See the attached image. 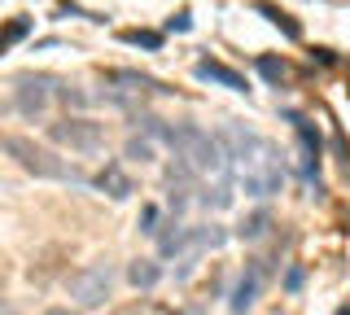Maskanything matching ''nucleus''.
Listing matches in <instances>:
<instances>
[{"label": "nucleus", "mask_w": 350, "mask_h": 315, "mask_svg": "<svg viewBox=\"0 0 350 315\" xmlns=\"http://www.w3.org/2000/svg\"><path fill=\"white\" fill-rule=\"evenodd\" d=\"M219 145H224L228 154V167H237V180L241 189H245V197H271V193H280V180H284V162L276 154V145H271L267 136H258L254 127L245 123H228L224 132H219Z\"/></svg>", "instance_id": "f257e3e1"}, {"label": "nucleus", "mask_w": 350, "mask_h": 315, "mask_svg": "<svg viewBox=\"0 0 350 315\" xmlns=\"http://www.w3.org/2000/svg\"><path fill=\"white\" fill-rule=\"evenodd\" d=\"M162 140L175 149V162H180L189 176H206V180H219V184H224V176L232 171V167H228L224 145H219V136H211L206 127L175 123V127L162 132Z\"/></svg>", "instance_id": "f03ea898"}, {"label": "nucleus", "mask_w": 350, "mask_h": 315, "mask_svg": "<svg viewBox=\"0 0 350 315\" xmlns=\"http://www.w3.org/2000/svg\"><path fill=\"white\" fill-rule=\"evenodd\" d=\"M0 149H5L9 158L18 162L27 176H36V180H57V184H88L83 180V171L75 167V162H66L57 158L49 145H36L31 136H0Z\"/></svg>", "instance_id": "7ed1b4c3"}, {"label": "nucleus", "mask_w": 350, "mask_h": 315, "mask_svg": "<svg viewBox=\"0 0 350 315\" xmlns=\"http://www.w3.org/2000/svg\"><path fill=\"white\" fill-rule=\"evenodd\" d=\"M49 140L75 149V154H101L105 149V127L92 123V118H83V114H70V118L49 123Z\"/></svg>", "instance_id": "20e7f679"}, {"label": "nucleus", "mask_w": 350, "mask_h": 315, "mask_svg": "<svg viewBox=\"0 0 350 315\" xmlns=\"http://www.w3.org/2000/svg\"><path fill=\"white\" fill-rule=\"evenodd\" d=\"M109 289H114V267L109 263H88L79 271H70V280H66V293L79 307H101L109 298Z\"/></svg>", "instance_id": "39448f33"}, {"label": "nucleus", "mask_w": 350, "mask_h": 315, "mask_svg": "<svg viewBox=\"0 0 350 315\" xmlns=\"http://www.w3.org/2000/svg\"><path fill=\"white\" fill-rule=\"evenodd\" d=\"M57 74H18V83H14V101H18V110L27 114V118H40L44 110H49V101L57 96Z\"/></svg>", "instance_id": "423d86ee"}, {"label": "nucleus", "mask_w": 350, "mask_h": 315, "mask_svg": "<svg viewBox=\"0 0 350 315\" xmlns=\"http://www.w3.org/2000/svg\"><path fill=\"white\" fill-rule=\"evenodd\" d=\"M262 280H267V258H250L245 271L237 276V289H232V302H228V311H232V315H245V311L258 302Z\"/></svg>", "instance_id": "0eeeda50"}, {"label": "nucleus", "mask_w": 350, "mask_h": 315, "mask_svg": "<svg viewBox=\"0 0 350 315\" xmlns=\"http://www.w3.org/2000/svg\"><path fill=\"white\" fill-rule=\"evenodd\" d=\"M284 118H289V127H293V132H298V140H302V154H306V180H315V171H320V132H315V123H311V118H302L298 110H289Z\"/></svg>", "instance_id": "6e6552de"}, {"label": "nucleus", "mask_w": 350, "mask_h": 315, "mask_svg": "<svg viewBox=\"0 0 350 315\" xmlns=\"http://www.w3.org/2000/svg\"><path fill=\"white\" fill-rule=\"evenodd\" d=\"M197 79L219 83V88H228V92H250L245 88V74H237L232 66H224V61H215V57H202V61H197Z\"/></svg>", "instance_id": "1a4fd4ad"}, {"label": "nucleus", "mask_w": 350, "mask_h": 315, "mask_svg": "<svg viewBox=\"0 0 350 315\" xmlns=\"http://www.w3.org/2000/svg\"><path fill=\"white\" fill-rule=\"evenodd\" d=\"M92 184H96L101 193H109L114 202H127L131 193H136V184H131V176H127L123 167H118V162H105V167H101V176H96Z\"/></svg>", "instance_id": "9d476101"}, {"label": "nucleus", "mask_w": 350, "mask_h": 315, "mask_svg": "<svg viewBox=\"0 0 350 315\" xmlns=\"http://www.w3.org/2000/svg\"><path fill=\"white\" fill-rule=\"evenodd\" d=\"M127 280L136 289H153L162 280V263H153V258H136V263L127 267Z\"/></svg>", "instance_id": "9b49d317"}, {"label": "nucleus", "mask_w": 350, "mask_h": 315, "mask_svg": "<svg viewBox=\"0 0 350 315\" xmlns=\"http://www.w3.org/2000/svg\"><path fill=\"white\" fill-rule=\"evenodd\" d=\"M254 9H258V14H267V23H276V27H280V31H284V36H289V40H298V36H302V27L293 23V18L284 14V9H276V5H267V0H258Z\"/></svg>", "instance_id": "f8f14e48"}, {"label": "nucleus", "mask_w": 350, "mask_h": 315, "mask_svg": "<svg viewBox=\"0 0 350 315\" xmlns=\"http://www.w3.org/2000/svg\"><path fill=\"white\" fill-rule=\"evenodd\" d=\"M267 228H271V215L267 210H254L250 219H241L237 236H241V241H258V236H267Z\"/></svg>", "instance_id": "ddd939ff"}, {"label": "nucleus", "mask_w": 350, "mask_h": 315, "mask_svg": "<svg viewBox=\"0 0 350 315\" xmlns=\"http://www.w3.org/2000/svg\"><path fill=\"white\" fill-rule=\"evenodd\" d=\"M197 202L211 206V210H228V206H232V193H228V184H215V189H206Z\"/></svg>", "instance_id": "4468645a"}, {"label": "nucleus", "mask_w": 350, "mask_h": 315, "mask_svg": "<svg viewBox=\"0 0 350 315\" xmlns=\"http://www.w3.org/2000/svg\"><path fill=\"white\" fill-rule=\"evenodd\" d=\"M31 31V18H14V23H9L5 31H0V53H5L9 44H14V40H22Z\"/></svg>", "instance_id": "2eb2a0df"}, {"label": "nucleus", "mask_w": 350, "mask_h": 315, "mask_svg": "<svg viewBox=\"0 0 350 315\" xmlns=\"http://www.w3.org/2000/svg\"><path fill=\"white\" fill-rule=\"evenodd\" d=\"M123 154H127V158H136V162H153V140H145V136H131Z\"/></svg>", "instance_id": "dca6fc26"}, {"label": "nucleus", "mask_w": 350, "mask_h": 315, "mask_svg": "<svg viewBox=\"0 0 350 315\" xmlns=\"http://www.w3.org/2000/svg\"><path fill=\"white\" fill-rule=\"evenodd\" d=\"M123 40L136 44V49H158L162 44V36H153V31H123Z\"/></svg>", "instance_id": "f3484780"}, {"label": "nucleus", "mask_w": 350, "mask_h": 315, "mask_svg": "<svg viewBox=\"0 0 350 315\" xmlns=\"http://www.w3.org/2000/svg\"><path fill=\"white\" fill-rule=\"evenodd\" d=\"M140 232H145V236H158V210H153V206H145V210H140Z\"/></svg>", "instance_id": "a211bd4d"}, {"label": "nucleus", "mask_w": 350, "mask_h": 315, "mask_svg": "<svg viewBox=\"0 0 350 315\" xmlns=\"http://www.w3.org/2000/svg\"><path fill=\"white\" fill-rule=\"evenodd\" d=\"M258 70L267 74V79H284V70H289V66H284V61H276V57H258Z\"/></svg>", "instance_id": "6ab92c4d"}, {"label": "nucleus", "mask_w": 350, "mask_h": 315, "mask_svg": "<svg viewBox=\"0 0 350 315\" xmlns=\"http://www.w3.org/2000/svg\"><path fill=\"white\" fill-rule=\"evenodd\" d=\"M302 276H306L302 267H289V276H284V289H298V285H302Z\"/></svg>", "instance_id": "aec40b11"}, {"label": "nucleus", "mask_w": 350, "mask_h": 315, "mask_svg": "<svg viewBox=\"0 0 350 315\" xmlns=\"http://www.w3.org/2000/svg\"><path fill=\"white\" fill-rule=\"evenodd\" d=\"M193 23H189V14H180V18H171V31H189Z\"/></svg>", "instance_id": "412c9836"}, {"label": "nucleus", "mask_w": 350, "mask_h": 315, "mask_svg": "<svg viewBox=\"0 0 350 315\" xmlns=\"http://www.w3.org/2000/svg\"><path fill=\"white\" fill-rule=\"evenodd\" d=\"M44 315H79V311H70V307H49Z\"/></svg>", "instance_id": "4be33fe9"}, {"label": "nucleus", "mask_w": 350, "mask_h": 315, "mask_svg": "<svg viewBox=\"0 0 350 315\" xmlns=\"http://www.w3.org/2000/svg\"><path fill=\"white\" fill-rule=\"evenodd\" d=\"M0 315H14V311H9V307H5V302H0Z\"/></svg>", "instance_id": "5701e85b"}]
</instances>
